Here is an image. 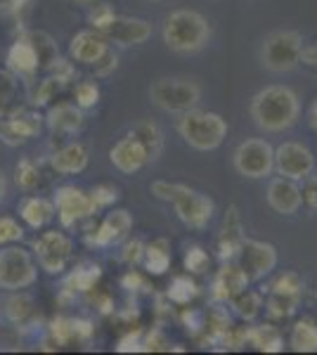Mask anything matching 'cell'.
I'll use <instances>...</instances> for the list:
<instances>
[{
    "mask_svg": "<svg viewBox=\"0 0 317 355\" xmlns=\"http://www.w3.org/2000/svg\"><path fill=\"white\" fill-rule=\"evenodd\" d=\"M24 239V227L12 216H0V246L19 244Z\"/></svg>",
    "mask_w": 317,
    "mask_h": 355,
    "instance_id": "60d3db41",
    "label": "cell"
},
{
    "mask_svg": "<svg viewBox=\"0 0 317 355\" xmlns=\"http://www.w3.org/2000/svg\"><path fill=\"white\" fill-rule=\"evenodd\" d=\"M178 133L197 152H213L228 137V121L218 112L206 110H189L180 114Z\"/></svg>",
    "mask_w": 317,
    "mask_h": 355,
    "instance_id": "277c9868",
    "label": "cell"
},
{
    "mask_svg": "<svg viewBox=\"0 0 317 355\" xmlns=\"http://www.w3.org/2000/svg\"><path fill=\"white\" fill-rule=\"evenodd\" d=\"M50 168L60 175H76L88 168V150L80 142H69L50 154Z\"/></svg>",
    "mask_w": 317,
    "mask_h": 355,
    "instance_id": "cb8c5ba5",
    "label": "cell"
},
{
    "mask_svg": "<svg viewBox=\"0 0 317 355\" xmlns=\"http://www.w3.org/2000/svg\"><path fill=\"white\" fill-rule=\"evenodd\" d=\"M239 268L246 272L249 282H261L277 268V249L270 242L261 239H246L239 249Z\"/></svg>",
    "mask_w": 317,
    "mask_h": 355,
    "instance_id": "7c38bea8",
    "label": "cell"
},
{
    "mask_svg": "<svg viewBox=\"0 0 317 355\" xmlns=\"http://www.w3.org/2000/svg\"><path fill=\"white\" fill-rule=\"evenodd\" d=\"M121 287L123 289H128V291H147L149 289V284H147V279L142 277L137 270H128L121 277Z\"/></svg>",
    "mask_w": 317,
    "mask_h": 355,
    "instance_id": "7dc6e473",
    "label": "cell"
},
{
    "mask_svg": "<svg viewBox=\"0 0 317 355\" xmlns=\"http://www.w3.org/2000/svg\"><path fill=\"white\" fill-rule=\"evenodd\" d=\"M171 303L175 306H189L194 299L199 296V284L192 279V275H175L169 284V291H166Z\"/></svg>",
    "mask_w": 317,
    "mask_h": 355,
    "instance_id": "836d02e7",
    "label": "cell"
},
{
    "mask_svg": "<svg viewBox=\"0 0 317 355\" xmlns=\"http://www.w3.org/2000/svg\"><path fill=\"white\" fill-rule=\"evenodd\" d=\"M303 36L293 28H280L263 38L261 62L270 73H289L301 64Z\"/></svg>",
    "mask_w": 317,
    "mask_h": 355,
    "instance_id": "8992f818",
    "label": "cell"
},
{
    "mask_svg": "<svg viewBox=\"0 0 317 355\" xmlns=\"http://www.w3.org/2000/svg\"><path fill=\"white\" fill-rule=\"evenodd\" d=\"M28 93L24 88V78H19L10 69H0V119L26 110Z\"/></svg>",
    "mask_w": 317,
    "mask_h": 355,
    "instance_id": "44dd1931",
    "label": "cell"
},
{
    "mask_svg": "<svg viewBox=\"0 0 317 355\" xmlns=\"http://www.w3.org/2000/svg\"><path fill=\"white\" fill-rule=\"evenodd\" d=\"M142 266L149 275H164L171 268V244L166 239H154L152 244H145Z\"/></svg>",
    "mask_w": 317,
    "mask_h": 355,
    "instance_id": "4dcf8cb0",
    "label": "cell"
},
{
    "mask_svg": "<svg viewBox=\"0 0 317 355\" xmlns=\"http://www.w3.org/2000/svg\"><path fill=\"white\" fill-rule=\"evenodd\" d=\"M228 303H230V308H232V313L244 320V322H253V320H256L265 308L263 296L258 294V291L249 289V287L241 289L239 294H234Z\"/></svg>",
    "mask_w": 317,
    "mask_h": 355,
    "instance_id": "f1b7e54d",
    "label": "cell"
},
{
    "mask_svg": "<svg viewBox=\"0 0 317 355\" xmlns=\"http://www.w3.org/2000/svg\"><path fill=\"white\" fill-rule=\"evenodd\" d=\"M149 3H164V0H149Z\"/></svg>",
    "mask_w": 317,
    "mask_h": 355,
    "instance_id": "680465c9",
    "label": "cell"
},
{
    "mask_svg": "<svg viewBox=\"0 0 317 355\" xmlns=\"http://www.w3.org/2000/svg\"><path fill=\"white\" fill-rule=\"evenodd\" d=\"M180 320H182V324L187 327V331H192V334H199V331H204L206 313L197 311V308H185V313H182Z\"/></svg>",
    "mask_w": 317,
    "mask_h": 355,
    "instance_id": "f6af8a7d",
    "label": "cell"
},
{
    "mask_svg": "<svg viewBox=\"0 0 317 355\" xmlns=\"http://www.w3.org/2000/svg\"><path fill=\"white\" fill-rule=\"evenodd\" d=\"M308 121H310V128L317 133V100L310 105V110H308Z\"/></svg>",
    "mask_w": 317,
    "mask_h": 355,
    "instance_id": "11a10c76",
    "label": "cell"
},
{
    "mask_svg": "<svg viewBox=\"0 0 317 355\" xmlns=\"http://www.w3.org/2000/svg\"><path fill=\"white\" fill-rule=\"evenodd\" d=\"M303 289H305V282L303 277L298 272H282L277 279L273 282V287H270V291H282V294H298L303 296Z\"/></svg>",
    "mask_w": 317,
    "mask_h": 355,
    "instance_id": "ab89813d",
    "label": "cell"
},
{
    "mask_svg": "<svg viewBox=\"0 0 317 355\" xmlns=\"http://www.w3.org/2000/svg\"><path fill=\"white\" fill-rule=\"evenodd\" d=\"M5 62H8V69L12 73H17L24 81H31L38 71H43V62H40L38 48L36 43L31 41L28 31L19 33V38L10 45L8 55H5Z\"/></svg>",
    "mask_w": 317,
    "mask_h": 355,
    "instance_id": "e0dca14e",
    "label": "cell"
},
{
    "mask_svg": "<svg viewBox=\"0 0 317 355\" xmlns=\"http://www.w3.org/2000/svg\"><path fill=\"white\" fill-rule=\"evenodd\" d=\"M232 166L241 178H249V180L270 178L275 171V147L261 137H249L234 147Z\"/></svg>",
    "mask_w": 317,
    "mask_h": 355,
    "instance_id": "ba28073f",
    "label": "cell"
},
{
    "mask_svg": "<svg viewBox=\"0 0 317 355\" xmlns=\"http://www.w3.org/2000/svg\"><path fill=\"white\" fill-rule=\"evenodd\" d=\"M114 17H117V12H114V8L109 3H95L93 8H90V12H88V21H90V26H93L95 31L102 33L114 21Z\"/></svg>",
    "mask_w": 317,
    "mask_h": 355,
    "instance_id": "b9f144b4",
    "label": "cell"
},
{
    "mask_svg": "<svg viewBox=\"0 0 317 355\" xmlns=\"http://www.w3.org/2000/svg\"><path fill=\"white\" fill-rule=\"evenodd\" d=\"M132 133L140 137L142 145L147 147L149 159L157 162L161 157V152H164V130H161V125L157 121H140L132 125Z\"/></svg>",
    "mask_w": 317,
    "mask_h": 355,
    "instance_id": "d6a6232c",
    "label": "cell"
},
{
    "mask_svg": "<svg viewBox=\"0 0 317 355\" xmlns=\"http://www.w3.org/2000/svg\"><path fill=\"white\" fill-rule=\"evenodd\" d=\"M57 216L55 202L45 197H24L19 202V218L26 223L31 230H40Z\"/></svg>",
    "mask_w": 317,
    "mask_h": 355,
    "instance_id": "484cf974",
    "label": "cell"
},
{
    "mask_svg": "<svg viewBox=\"0 0 317 355\" xmlns=\"http://www.w3.org/2000/svg\"><path fill=\"white\" fill-rule=\"evenodd\" d=\"M100 85L95 81H80L74 85V102L80 107V110H93V107L100 102Z\"/></svg>",
    "mask_w": 317,
    "mask_h": 355,
    "instance_id": "74e56055",
    "label": "cell"
},
{
    "mask_svg": "<svg viewBox=\"0 0 317 355\" xmlns=\"http://www.w3.org/2000/svg\"><path fill=\"white\" fill-rule=\"evenodd\" d=\"M301 62L308 67H315L317 69V43H310V45H303L301 50Z\"/></svg>",
    "mask_w": 317,
    "mask_h": 355,
    "instance_id": "db71d44e",
    "label": "cell"
},
{
    "mask_svg": "<svg viewBox=\"0 0 317 355\" xmlns=\"http://www.w3.org/2000/svg\"><path fill=\"white\" fill-rule=\"evenodd\" d=\"M315 154L308 145L303 142H293L286 140L275 150V171L284 178H291V180L301 182L308 175L315 173Z\"/></svg>",
    "mask_w": 317,
    "mask_h": 355,
    "instance_id": "8fae6325",
    "label": "cell"
},
{
    "mask_svg": "<svg viewBox=\"0 0 317 355\" xmlns=\"http://www.w3.org/2000/svg\"><path fill=\"white\" fill-rule=\"evenodd\" d=\"M5 197H8V178H5V171L0 168V204L5 202Z\"/></svg>",
    "mask_w": 317,
    "mask_h": 355,
    "instance_id": "9f6ffc18",
    "label": "cell"
},
{
    "mask_svg": "<svg viewBox=\"0 0 317 355\" xmlns=\"http://www.w3.org/2000/svg\"><path fill=\"white\" fill-rule=\"evenodd\" d=\"M33 256L40 270H45L48 275H62L67 270L69 261L74 254V242L67 232L62 230H50L38 234L31 242Z\"/></svg>",
    "mask_w": 317,
    "mask_h": 355,
    "instance_id": "9c48e42d",
    "label": "cell"
},
{
    "mask_svg": "<svg viewBox=\"0 0 317 355\" xmlns=\"http://www.w3.org/2000/svg\"><path fill=\"white\" fill-rule=\"evenodd\" d=\"M38 279V263L24 246L8 244L0 249V289L22 291L33 287Z\"/></svg>",
    "mask_w": 317,
    "mask_h": 355,
    "instance_id": "52a82bcc",
    "label": "cell"
},
{
    "mask_svg": "<svg viewBox=\"0 0 317 355\" xmlns=\"http://www.w3.org/2000/svg\"><path fill=\"white\" fill-rule=\"evenodd\" d=\"M55 209H57V218H60L62 227H76L80 220L93 218L97 214L90 192H83L76 185H62L55 190Z\"/></svg>",
    "mask_w": 317,
    "mask_h": 355,
    "instance_id": "30bf717a",
    "label": "cell"
},
{
    "mask_svg": "<svg viewBox=\"0 0 317 355\" xmlns=\"http://www.w3.org/2000/svg\"><path fill=\"white\" fill-rule=\"evenodd\" d=\"M74 5H80V8H93L95 3H100V0H71Z\"/></svg>",
    "mask_w": 317,
    "mask_h": 355,
    "instance_id": "6f0895ef",
    "label": "cell"
},
{
    "mask_svg": "<svg viewBox=\"0 0 317 355\" xmlns=\"http://www.w3.org/2000/svg\"><path fill=\"white\" fill-rule=\"evenodd\" d=\"M90 199H93L95 211L100 214V211H105V209H109V206L117 204L119 190L114 185H97V187L90 190Z\"/></svg>",
    "mask_w": 317,
    "mask_h": 355,
    "instance_id": "7bdbcfd3",
    "label": "cell"
},
{
    "mask_svg": "<svg viewBox=\"0 0 317 355\" xmlns=\"http://www.w3.org/2000/svg\"><path fill=\"white\" fill-rule=\"evenodd\" d=\"M109 162L117 171L126 175H132V173H140L147 164H152L149 159V152L147 147L142 145V140L137 137L135 133H126L121 140L114 142V147L109 150Z\"/></svg>",
    "mask_w": 317,
    "mask_h": 355,
    "instance_id": "5bb4252c",
    "label": "cell"
},
{
    "mask_svg": "<svg viewBox=\"0 0 317 355\" xmlns=\"http://www.w3.org/2000/svg\"><path fill=\"white\" fill-rule=\"evenodd\" d=\"M164 43L175 55H197L211 41V24L197 10H173L164 19Z\"/></svg>",
    "mask_w": 317,
    "mask_h": 355,
    "instance_id": "3957f363",
    "label": "cell"
},
{
    "mask_svg": "<svg viewBox=\"0 0 317 355\" xmlns=\"http://www.w3.org/2000/svg\"><path fill=\"white\" fill-rule=\"evenodd\" d=\"M117 351L119 353H130V351H142V331L137 329L135 334H130L128 336H123V339L119 341V346H117Z\"/></svg>",
    "mask_w": 317,
    "mask_h": 355,
    "instance_id": "c3c4849f",
    "label": "cell"
},
{
    "mask_svg": "<svg viewBox=\"0 0 317 355\" xmlns=\"http://www.w3.org/2000/svg\"><path fill=\"white\" fill-rule=\"evenodd\" d=\"M31 3H33V0H0V12L19 17L22 10H26Z\"/></svg>",
    "mask_w": 317,
    "mask_h": 355,
    "instance_id": "f907efd6",
    "label": "cell"
},
{
    "mask_svg": "<svg viewBox=\"0 0 317 355\" xmlns=\"http://www.w3.org/2000/svg\"><path fill=\"white\" fill-rule=\"evenodd\" d=\"M15 182L22 187L24 192H31V190H36L38 187V182H40V168H38V164L33 162V159H19L15 166Z\"/></svg>",
    "mask_w": 317,
    "mask_h": 355,
    "instance_id": "d590c367",
    "label": "cell"
},
{
    "mask_svg": "<svg viewBox=\"0 0 317 355\" xmlns=\"http://www.w3.org/2000/svg\"><path fill=\"white\" fill-rule=\"evenodd\" d=\"M241 244H244V234H241L239 211H237V206H230L228 216H225V223L221 227V234H218V242H216L218 259L223 263L234 261L239 256Z\"/></svg>",
    "mask_w": 317,
    "mask_h": 355,
    "instance_id": "603a6c76",
    "label": "cell"
},
{
    "mask_svg": "<svg viewBox=\"0 0 317 355\" xmlns=\"http://www.w3.org/2000/svg\"><path fill=\"white\" fill-rule=\"evenodd\" d=\"M301 197H303V204L308 206L310 211H317V175H308L303 180Z\"/></svg>",
    "mask_w": 317,
    "mask_h": 355,
    "instance_id": "bcb514c9",
    "label": "cell"
},
{
    "mask_svg": "<svg viewBox=\"0 0 317 355\" xmlns=\"http://www.w3.org/2000/svg\"><path fill=\"white\" fill-rule=\"evenodd\" d=\"M265 199H268V206L280 216H296L303 206V197H301V185L291 178H273L268 182V192H265Z\"/></svg>",
    "mask_w": 317,
    "mask_h": 355,
    "instance_id": "ac0fdd59",
    "label": "cell"
},
{
    "mask_svg": "<svg viewBox=\"0 0 317 355\" xmlns=\"http://www.w3.org/2000/svg\"><path fill=\"white\" fill-rule=\"evenodd\" d=\"M45 125L57 135H76L85 125V112L76 102H57L45 114Z\"/></svg>",
    "mask_w": 317,
    "mask_h": 355,
    "instance_id": "ffe728a7",
    "label": "cell"
},
{
    "mask_svg": "<svg viewBox=\"0 0 317 355\" xmlns=\"http://www.w3.org/2000/svg\"><path fill=\"white\" fill-rule=\"evenodd\" d=\"M3 318L12 327H24L31 320H36V301L31 294L22 291H10V296L3 301Z\"/></svg>",
    "mask_w": 317,
    "mask_h": 355,
    "instance_id": "d4e9b609",
    "label": "cell"
},
{
    "mask_svg": "<svg viewBox=\"0 0 317 355\" xmlns=\"http://www.w3.org/2000/svg\"><path fill=\"white\" fill-rule=\"evenodd\" d=\"M169 346V341L164 339L159 329H154L152 334L147 336V341H142V351H161V348Z\"/></svg>",
    "mask_w": 317,
    "mask_h": 355,
    "instance_id": "816d5d0a",
    "label": "cell"
},
{
    "mask_svg": "<svg viewBox=\"0 0 317 355\" xmlns=\"http://www.w3.org/2000/svg\"><path fill=\"white\" fill-rule=\"evenodd\" d=\"M119 67V57L112 53V50H109V53L102 57L100 62H97V64H93V69H95V76H109V73L114 71V69Z\"/></svg>",
    "mask_w": 317,
    "mask_h": 355,
    "instance_id": "681fc988",
    "label": "cell"
},
{
    "mask_svg": "<svg viewBox=\"0 0 317 355\" xmlns=\"http://www.w3.org/2000/svg\"><path fill=\"white\" fill-rule=\"evenodd\" d=\"M289 346L296 353H317V322L315 320H298L291 327Z\"/></svg>",
    "mask_w": 317,
    "mask_h": 355,
    "instance_id": "f546056e",
    "label": "cell"
},
{
    "mask_svg": "<svg viewBox=\"0 0 317 355\" xmlns=\"http://www.w3.org/2000/svg\"><path fill=\"white\" fill-rule=\"evenodd\" d=\"M209 263H211V256H209V251H206L204 246H199V244L187 246V251H185V270L189 275L206 272Z\"/></svg>",
    "mask_w": 317,
    "mask_h": 355,
    "instance_id": "f35d334b",
    "label": "cell"
},
{
    "mask_svg": "<svg viewBox=\"0 0 317 355\" xmlns=\"http://www.w3.org/2000/svg\"><path fill=\"white\" fill-rule=\"evenodd\" d=\"M74 324H76V341H90V336L95 331L93 322L83 318H74Z\"/></svg>",
    "mask_w": 317,
    "mask_h": 355,
    "instance_id": "f5cc1de1",
    "label": "cell"
},
{
    "mask_svg": "<svg viewBox=\"0 0 317 355\" xmlns=\"http://www.w3.org/2000/svg\"><path fill=\"white\" fill-rule=\"evenodd\" d=\"M249 114L263 133H284L301 119V100L289 85H265L251 97Z\"/></svg>",
    "mask_w": 317,
    "mask_h": 355,
    "instance_id": "6da1fadb",
    "label": "cell"
},
{
    "mask_svg": "<svg viewBox=\"0 0 317 355\" xmlns=\"http://www.w3.org/2000/svg\"><path fill=\"white\" fill-rule=\"evenodd\" d=\"M62 85H65V83H62V81H57L55 76L43 78V81H38L36 90H33V93L28 95V102H31L33 107H48L50 102H53L55 97L60 95Z\"/></svg>",
    "mask_w": 317,
    "mask_h": 355,
    "instance_id": "8d00e7d4",
    "label": "cell"
},
{
    "mask_svg": "<svg viewBox=\"0 0 317 355\" xmlns=\"http://www.w3.org/2000/svg\"><path fill=\"white\" fill-rule=\"evenodd\" d=\"M149 100L166 114H185L197 110L201 102V85L192 78L164 76L149 85Z\"/></svg>",
    "mask_w": 317,
    "mask_h": 355,
    "instance_id": "5b68a950",
    "label": "cell"
},
{
    "mask_svg": "<svg viewBox=\"0 0 317 355\" xmlns=\"http://www.w3.org/2000/svg\"><path fill=\"white\" fill-rule=\"evenodd\" d=\"M132 230V216L126 209L109 211L105 220L95 227V230L85 232V244L95 246V249H107V246L121 244Z\"/></svg>",
    "mask_w": 317,
    "mask_h": 355,
    "instance_id": "9a60e30c",
    "label": "cell"
},
{
    "mask_svg": "<svg viewBox=\"0 0 317 355\" xmlns=\"http://www.w3.org/2000/svg\"><path fill=\"white\" fill-rule=\"evenodd\" d=\"M102 277V268L97 263H80L78 268H74L71 272L62 282V291L67 294H90L95 289V284Z\"/></svg>",
    "mask_w": 317,
    "mask_h": 355,
    "instance_id": "4316f807",
    "label": "cell"
},
{
    "mask_svg": "<svg viewBox=\"0 0 317 355\" xmlns=\"http://www.w3.org/2000/svg\"><path fill=\"white\" fill-rule=\"evenodd\" d=\"M109 43L105 33L95 31V28H88V31H78L76 36L69 43V55H71L74 62L85 67H93L109 53Z\"/></svg>",
    "mask_w": 317,
    "mask_h": 355,
    "instance_id": "d6986e66",
    "label": "cell"
},
{
    "mask_svg": "<svg viewBox=\"0 0 317 355\" xmlns=\"http://www.w3.org/2000/svg\"><path fill=\"white\" fill-rule=\"evenodd\" d=\"M246 287H249V277H246V272L239 268V263L225 261L218 275L213 277L211 296H213V301H218V303H228L234 294H239V291Z\"/></svg>",
    "mask_w": 317,
    "mask_h": 355,
    "instance_id": "7402d4cb",
    "label": "cell"
},
{
    "mask_svg": "<svg viewBox=\"0 0 317 355\" xmlns=\"http://www.w3.org/2000/svg\"><path fill=\"white\" fill-rule=\"evenodd\" d=\"M303 296L298 294H282V291H270L265 301V313L273 320H289L298 311Z\"/></svg>",
    "mask_w": 317,
    "mask_h": 355,
    "instance_id": "1f68e13d",
    "label": "cell"
},
{
    "mask_svg": "<svg viewBox=\"0 0 317 355\" xmlns=\"http://www.w3.org/2000/svg\"><path fill=\"white\" fill-rule=\"evenodd\" d=\"M102 33L107 36L109 43L119 45V48H132V45L147 43L154 33V26L149 24L147 19H140V17L117 15L112 24H109Z\"/></svg>",
    "mask_w": 317,
    "mask_h": 355,
    "instance_id": "2e32d148",
    "label": "cell"
},
{
    "mask_svg": "<svg viewBox=\"0 0 317 355\" xmlns=\"http://www.w3.org/2000/svg\"><path fill=\"white\" fill-rule=\"evenodd\" d=\"M246 341L261 353H282L284 351V336L275 324H256L249 327Z\"/></svg>",
    "mask_w": 317,
    "mask_h": 355,
    "instance_id": "83f0119b",
    "label": "cell"
},
{
    "mask_svg": "<svg viewBox=\"0 0 317 355\" xmlns=\"http://www.w3.org/2000/svg\"><path fill=\"white\" fill-rule=\"evenodd\" d=\"M145 259V242L142 239H130L126 242L123 251H121V261L128 263V266H140Z\"/></svg>",
    "mask_w": 317,
    "mask_h": 355,
    "instance_id": "ee69618b",
    "label": "cell"
},
{
    "mask_svg": "<svg viewBox=\"0 0 317 355\" xmlns=\"http://www.w3.org/2000/svg\"><path fill=\"white\" fill-rule=\"evenodd\" d=\"M152 194L161 202H169L175 211V216L180 223H185L192 230H204L209 227L216 214V204L209 194L192 190L189 185L182 182H169V180H157L152 182Z\"/></svg>",
    "mask_w": 317,
    "mask_h": 355,
    "instance_id": "7a4b0ae2",
    "label": "cell"
},
{
    "mask_svg": "<svg viewBox=\"0 0 317 355\" xmlns=\"http://www.w3.org/2000/svg\"><path fill=\"white\" fill-rule=\"evenodd\" d=\"M43 123L45 116L31 110H22L12 116L0 119V142H5L8 147L26 145V142H31L33 137L43 133Z\"/></svg>",
    "mask_w": 317,
    "mask_h": 355,
    "instance_id": "4fadbf2b",
    "label": "cell"
},
{
    "mask_svg": "<svg viewBox=\"0 0 317 355\" xmlns=\"http://www.w3.org/2000/svg\"><path fill=\"white\" fill-rule=\"evenodd\" d=\"M206 313V324H204V331L209 334V341L211 343H221L223 336L232 329V318H230L228 308L223 306H211Z\"/></svg>",
    "mask_w": 317,
    "mask_h": 355,
    "instance_id": "e575fe53",
    "label": "cell"
}]
</instances>
